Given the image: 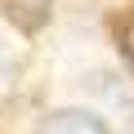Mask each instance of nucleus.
<instances>
[{
    "label": "nucleus",
    "instance_id": "obj_1",
    "mask_svg": "<svg viewBox=\"0 0 134 134\" xmlns=\"http://www.w3.org/2000/svg\"><path fill=\"white\" fill-rule=\"evenodd\" d=\"M36 134H107V125H103L94 112L67 107V112H54V116H45Z\"/></svg>",
    "mask_w": 134,
    "mask_h": 134
},
{
    "label": "nucleus",
    "instance_id": "obj_2",
    "mask_svg": "<svg viewBox=\"0 0 134 134\" xmlns=\"http://www.w3.org/2000/svg\"><path fill=\"white\" fill-rule=\"evenodd\" d=\"M54 14V0H5V18L18 27V31H40Z\"/></svg>",
    "mask_w": 134,
    "mask_h": 134
},
{
    "label": "nucleus",
    "instance_id": "obj_3",
    "mask_svg": "<svg viewBox=\"0 0 134 134\" xmlns=\"http://www.w3.org/2000/svg\"><path fill=\"white\" fill-rule=\"evenodd\" d=\"M116 40H121V54H125V63L134 67V9L116 23Z\"/></svg>",
    "mask_w": 134,
    "mask_h": 134
}]
</instances>
